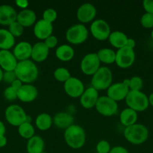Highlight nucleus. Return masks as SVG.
<instances>
[{
    "label": "nucleus",
    "mask_w": 153,
    "mask_h": 153,
    "mask_svg": "<svg viewBox=\"0 0 153 153\" xmlns=\"http://www.w3.org/2000/svg\"><path fill=\"white\" fill-rule=\"evenodd\" d=\"M16 78L23 84H31L38 77V68L32 60L18 61L14 70Z\"/></svg>",
    "instance_id": "1"
},
{
    "label": "nucleus",
    "mask_w": 153,
    "mask_h": 153,
    "mask_svg": "<svg viewBox=\"0 0 153 153\" xmlns=\"http://www.w3.org/2000/svg\"><path fill=\"white\" fill-rule=\"evenodd\" d=\"M64 138L69 147L74 149H79L86 143L85 131L80 126L73 124L64 130Z\"/></svg>",
    "instance_id": "2"
},
{
    "label": "nucleus",
    "mask_w": 153,
    "mask_h": 153,
    "mask_svg": "<svg viewBox=\"0 0 153 153\" xmlns=\"http://www.w3.org/2000/svg\"><path fill=\"white\" fill-rule=\"evenodd\" d=\"M124 138L133 145H140L146 141L148 137V130L146 126L135 123L125 127L124 131Z\"/></svg>",
    "instance_id": "3"
},
{
    "label": "nucleus",
    "mask_w": 153,
    "mask_h": 153,
    "mask_svg": "<svg viewBox=\"0 0 153 153\" xmlns=\"http://www.w3.org/2000/svg\"><path fill=\"white\" fill-rule=\"evenodd\" d=\"M112 73L107 67H100L92 76L91 85L98 91L107 90L112 85Z\"/></svg>",
    "instance_id": "4"
},
{
    "label": "nucleus",
    "mask_w": 153,
    "mask_h": 153,
    "mask_svg": "<svg viewBox=\"0 0 153 153\" xmlns=\"http://www.w3.org/2000/svg\"><path fill=\"white\" fill-rule=\"evenodd\" d=\"M124 100L128 108L136 112L144 111L149 105L148 97L142 91H130Z\"/></svg>",
    "instance_id": "5"
},
{
    "label": "nucleus",
    "mask_w": 153,
    "mask_h": 153,
    "mask_svg": "<svg viewBox=\"0 0 153 153\" xmlns=\"http://www.w3.org/2000/svg\"><path fill=\"white\" fill-rule=\"evenodd\" d=\"M88 31L84 24H75L71 25L65 33L68 42L73 45H80L83 43L88 39Z\"/></svg>",
    "instance_id": "6"
},
{
    "label": "nucleus",
    "mask_w": 153,
    "mask_h": 153,
    "mask_svg": "<svg viewBox=\"0 0 153 153\" xmlns=\"http://www.w3.org/2000/svg\"><path fill=\"white\" fill-rule=\"evenodd\" d=\"M4 116L7 122L13 126H20L23 123L28 120V117L21 106L10 105L6 108Z\"/></svg>",
    "instance_id": "7"
},
{
    "label": "nucleus",
    "mask_w": 153,
    "mask_h": 153,
    "mask_svg": "<svg viewBox=\"0 0 153 153\" xmlns=\"http://www.w3.org/2000/svg\"><path fill=\"white\" fill-rule=\"evenodd\" d=\"M96 111L104 117L114 116L118 112V102L112 100L107 96H100L95 106Z\"/></svg>",
    "instance_id": "8"
},
{
    "label": "nucleus",
    "mask_w": 153,
    "mask_h": 153,
    "mask_svg": "<svg viewBox=\"0 0 153 153\" xmlns=\"http://www.w3.org/2000/svg\"><path fill=\"white\" fill-rule=\"evenodd\" d=\"M136 58L134 49L124 46L118 49L116 52L115 63L122 69H127L134 64Z\"/></svg>",
    "instance_id": "9"
},
{
    "label": "nucleus",
    "mask_w": 153,
    "mask_h": 153,
    "mask_svg": "<svg viewBox=\"0 0 153 153\" xmlns=\"http://www.w3.org/2000/svg\"><path fill=\"white\" fill-rule=\"evenodd\" d=\"M90 33L94 39L103 41L109 38L111 33L110 27L104 19H94L90 25Z\"/></svg>",
    "instance_id": "10"
},
{
    "label": "nucleus",
    "mask_w": 153,
    "mask_h": 153,
    "mask_svg": "<svg viewBox=\"0 0 153 153\" xmlns=\"http://www.w3.org/2000/svg\"><path fill=\"white\" fill-rule=\"evenodd\" d=\"M100 67V62L96 53H88L82 58L80 70L83 74L92 76Z\"/></svg>",
    "instance_id": "11"
},
{
    "label": "nucleus",
    "mask_w": 153,
    "mask_h": 153,
    "mask_svg": "<svg viewBox=\"0 0 153 153\" xmlns=\"http://www.w3.org/2000/svg\"><path fill=\"white\" fill-rule=\"evenodd\" d=\"M85 89V86L82 81L73 76L64 83V92L71 98H80Z\"/></svg>",
    "instance_id": "12"
},
{
    "label": "nucleus",
    "mask_w": 153,
    "mask_h": 153,
    "mask_svg": "<svg viewBox=\"0 0 153 153\" xmlns=\"http://www.w3.org/2000/svg\"><path fill=\"white\" fill-rule=\"evenodd\" d=\"M130 89L123 82L112 84L106 90V96L116 102L125 100Z\"/></svg>",
    "instance_id": "13"
},
{
    "label": "nucleus",
    "mask_w": 153,
    "mask_h": 153,
    "mask_svg": "<svg viewBox=\"0 0 153 153\" xmlns=\"http://www.w3.org/2000/svg\"><path fill=\"white\" fill-rule=\"evenodd\" d=\"M97 14L95 7L91 3H84L76 10V18L82 24L94 21Z\"/></svg>",
    "instance_id": "14"
},
{
    "label": "nucleus",
    "mask_w": 153,
    "mask_h": 153,
    "mask_svg": "<svg viewBox=\"0 0 153 153\" xmlns=\"http://www.w3.org/2000/svg\"><path fill=\"white\" fill-rule=\"evenodd\" d=\"M38 95V89L32 84H23L17 91V99L24 103H29L34 101Z\"/></svg>",
    "instance_id": "15"
},
{
    "label": "nucleus",
    "mask_w": 153,
    "mask_h": 153,
    "mask_svg": "<svg viewBox=\"0 0 153 153\" xmlns=\"http://www.w3.org/2000/svg\"><path fill=\"white\" fill-rule=\"evenodd\" d=\"M98 98V91L92 87H90L85 89L84 92L80 97V102L84 108L91 109L95 106Z\"/></svg>",
    "instance_id": "16"
},
{
    "label": "nucleus",
    "mask_w": 153,
    "mask_h": 153,
    "mask_svg": "<svg viewBox=\"0 0 153 153\" xmlns=\"http://www.w3.org/2000/svg\"><path fill=\"white\" fill-rule=\"evenodd\" d=\"M52 31H53L52 24L44 20L43 19L37 21L34 25L33 32L34 36L39 40H46L48 37L52 35Z\"/></svg>",
    "instance_id": "17"
},
{
    "label": "nucleus",
    "mask_w": 153,
    "mask_h": 153,
    "mask_svg": "<svg viewBox=\"0 0 153 153\" xmlns=\"http://www.w3.org/2000/svg\"><path fill=\"white\" fill-rule=\"evenodd\" d=\"M18 61L10 50H0V67L4 71H14Z\"/></svg>",
    "instance_id": "18"
},
{
    "label": "nucleus",
    "mask_w": 153,
    "mask_h": 153,
    "mask_svg": "<svg viewBox=\"0 0 153 153\" xmlns=\"http://www.w3.org/2000/svg\"><path fill=\"white\" fill-rule=\"evenodd\" d=\"M50 49L43 42H38L32 46L31 58L34 63H40L46 61L49 55Z\"/></svg>",
    "instance_id": "19"
},
{
    "label": "nucleus",
    "mask_w": 153,
    "mask_h": 153,
    "mask_svg": "<svg viewBox=\"0 0 153 153\" xmlns=\"http://www.w3.org/2000/svg\"><path fill=\"white\" fill-rule=\"evenodd\" d=\"M32 46L27 41H21L14 48L13 54L18 61H26L31 58Z\"/></svg>",
    "instance_id": "20"
},
{
    "label": "nucleus",
    "mask_w": 153,
    "mask_h": 153,
    "mask_svg": "<svg viewBox=\"0 0 153 153\" xmlns=\"http://www.w3.org/2000/svg\"><path fill=\"white\" fill-rule=\"evenodd\" d=\"M17 17V13L12 6L9 4L0 5V25H9L15 22Z\"/></svg>",
    "instance_id": "21"
},
{
    "label": "nucleus",
    "mask_w": 153,
    "mask_h": 153,
    "mask_svg": "<svg viewBox=\"0 0 153 153\" xmlns=\"http://www.w3.org/2000/svg\"><path fill=\"white\" fill-rule=\"evenodd\" d=\"M52 123L57 128L65 130L74 124V117L68 112H58L52 117Z\"/></svg>",
    "instance_id": "22"
},
{
    "label": "nucleus",
    "mask_w": 153,
    "mask_h": 153,
    "mask_svg": "<svg viewBox=\"0 0 153 153\" xmlns=\"http://www.w3.org/2000/svg\"><path fill=\"white\" fill-rule=\"evenodd\" d=\"M37 16L34 10L31 9H25L17 13L16 21L22 27H30L35 24Z\"/></svg>",
    "instance_id": "23"
},
{
    "label": "nucleus",
    "mask_w": 153,
    "mask_h": 153,
    "mask_svg": "<svg viewBox=\"0 0 153 153\" xmlns=\"http://www.w3.org/2000/svg\"><path fill=\"white\" fill-rule=\"evenodd\" d=\"M55 55L59 61L68 62L73 59L74 56V50L70 45L62 44L56 48Z\"/></svg>",
    "instance_id": "24"
},
{
    "label": "nucleus",
    "mask_w": 153,
    "mask_h": 153,
    "mask_svg": "<svg viewBox=\"0 0 153 153\" xmlns=\"http://www.w3.org/2000/svg\"><path fill=\"white\" fill-rule=\"evenodd\" d=\"M44 140L40 136L34 135L28 139L26 144V151L28 153H41L44 149Z\"/></svg>",
    "instance_id": "25"
},
{
    "label": "nucleus",
    "mask_w": 153,
    "mask_h": 153,
    "mask_svg": "<svg viewBox=\"0 0 153 153\" xmlns=\"http://www.w3.org/2000/svg\"><path fill=\"white\" fill-rule=\"evenodd\" d=\"M137 118V112L129 108L123 109L119 114L120 123L124 127L130 126L136 123Z\"/></svg>",
    "instance_id": "26"
},
{
    "label": "nucleus",
    "mask_w": 153,
    "mask_h": 153,
    "mask_svg": "<svg viewBox=\"0 0 153 153\" xmlns=\"http://www.w3.org/2000/svg\"><path fill=\"white\" fill-rule=\"evenodd\" d=\"M128 39V37L124 32L120 31H114L110 33L108 40L111 46L119 49L126 46Z\"/></svg>",
    "instance_id": "27"
},
{
    "label": "nucleus",
    "mask_w": 153,
    "mask_h": 153,
    "mask_svg": "<svg viewBox=\"0 0 153 153\" xmlns=\"http://www.w3.org/2000/svg\"><path fill=\"white\" fill-rule=\"evenodd\" d=\"M15 44V37L8 29L0 28V50H10Z\"/></svg>",
    "instance_id": "28"
},
{
    "label": "nucleus",
    "mask_w": 153,
    "mask_h": 153,
    "mask_svg": "<svg viewBox=\"0 0 153 153\" xmlns=\"http://www.w3.org/2000/svg\"><path fill=\"white\" fill-rule=\"evenodd\" d=\"M52 125V118L49 114L41 113L35 119V126L40 131H46Z\"/></svg>",
    "instance_id": "29"
},
{
    "label": "nucleus",
    "mask_w": 153,
    "mask_h": 153,
    "mask_svg": "<svg viewBox=\"0 0 153 153\" xmlns=\"http://www.w3.org/2000/svg\"><path fill=\"white\" fill-rule=\"evenodd\" d=\"M98 58L100 63L106 64H111L115 63L116 52L110 48H103L97 52Z\"/></svg>",
    "instance_id": "30"
},
{
    "label": "nucleus",
    "mask_w": 153,
    "mask_h": 153,
    "mask_svg": "<svg viewBox=\"0 0 153 153\" xmlns=\"http://www.w3.org/2000/svg\"><path fill=\"white\" fill-rule=\"evenodd\" d=\"M18 133L22 138L28 140L34 135V128L30 121H27L18 126Z\"/></svg>",
    "instance_id": "31"
},
{
    "label": "nucleus",
    "mask_w": 153,
    "mask_h": 153,
    "mask_svg": "<svg viewBox=\"0 0 153 153\" xmlns=\"http://www.w3.org/2000/svg\"><path fill=\"white\" fill-rule=\"evenodd\" d=\"M53 76L56 80L59 82H63V83L67 82L71 77L69 70L64 67H58L56 69L54 70Z\"/></svg>",
    "instance_id": "32"
},
{
    "label": "nucleus",
    "mask_w": 153,
    "mask_h": 153,
    "mask_svg": "<svg viewBox=\"0 0 153 153\" xmlns=\"http://www.w3.org/2000/svg\"><path fill=\"white\" fill-rule=\"evenodd\" d=\"M9 32L12 34L14 37H19L22 36L24 32V27H22L17 21L12 22L10 25H8Z\"/></svg>",
    "instance_id": "33"
},
{
    "label": "nucleus",
    "mask_w": 153,
    "mask_h": 153,
    "mask_svg": "<svg viewBox=\"0 0 153 153\" xmlns=\"http://www.w3.org/2000/svg\"><path fill=\"white\" fill-rule=\"evenodd\" d=\"M143 87V82L140 76H133L130 79V85L129 89L130 91H141V89Z\"/></svg>",
    "instance_id": "34"
},
{
    "label": "nucleus",
    "mask_w": 153,
    "mask_h": 153,
    "mask_svg": "<svg viewBox=\"0 0 153 153\" xmlns=\"http://www.w3.org/2000/svg\"><path fill=\"white\" fill-rule=\"evenodd\" d=\"M57 16V12L55 9L53 8H47L43 12V19L44 20L46 21V22L52 23L55 22Z\"/></svg>",
    "instance_id": "35"
},
{
    "label": "nucleus",
    "mask_w": 153,
    "mask_h": 153,
    "mask_svg": "<svg viewBox=\"0 0 153 153\" xmlns=\"http://www.w3.org/2000/svg\"><path fill=\"white\" fill-rule=\"evenodd\" d=\"M140 24L146 28H153V14L145 13L140 19Z\"/></svg>",
    "instance_id": "36"
},
{
    "label": "nucleus",
    "mask_w": 153,
    "mask_h": 153,
    "mask_svg": "<svg viewBox=\"0 0 153 153\" xmlns=\"http://www.w3.org/2000/svg\"><path fill=\"white\" fill-rule=\"evenodd\" d=\"M110 149V144L106 140H100L96 145V152L97 153H109Z\"/></svg>",
    "instance_id": "37"
},
{
    "label": "nucleus",
    "mask_w": 153,
    "mask_h": 153,
    "mask_svg": "<svg viewBox=\"0 0 153 153\" xmlns=\"http://www.w3.org/2000/svg\"><path fill=\"white\" fill-rule=\"evenodd\" d=\"M17 90L12 88L11 86H9L5 88L4 91V98L9 101H13L17 99Z\"/></svg>",
    "instance_id": "38"
},
{
    "label": "nucleus",
    "mask_w": 153,
    "mask_h": 153,
    "mask_svg": "<svg viewBox=\"0 0 153 153\" xmlns=\"http://www.w3.org/2000/svg\"><path fill=\"white\" fill-rule=\"evenodd\" d=\"M44 43L49 48V49H53V48L56 47L58 45V38L55 35L52 34L51 36L48 37L46 40H44Z\"/></svg>",
    "instance_id": "39"
},
{
    "label": "nucleus",
    "mask_w": 153,
    "mask_h": 153,
    "mask_svg": "<svg viewBox=\"0 0 153 153\" xmlns=\"http://www.w3.org/2000/svg\"><path fill=\"white\" fill-rule=\"evenodd\" d=\"M17 78H16V74H15L14 70V71H4V73H3L2 80L7 82V83L11 84Z\"/></svg>",
    "instance_id": "40"
},
{
    "label": "nucleus",
    "mask_w": 153,
    "mask_h": 153,
    "mask_svg": "<svg viewBox=\"0 0 153 153\" xmlns=\"http://www.w3.org/2000/svg\"><path fill=\"white\" fill-rule=\"evenodd\" d=\"M142 7L146 13L153 14V0H144L142 1Z\"/></svg>",
    "instance_id": "41"
},
{
    "label": "nucleus",
    "mask_w": 153,
    "mask_h": 153,
    "mask_svg": "<svg viewBox=\"0 0 153 153\" xmlns=\"http://www.w3.org/2000/svg\"><path fill=\"white\" fill-rule=\"evenodd\" d=\"M109 153H129L128 149L125 147L122 146H116L111 148Z\"/></svg>",
    "instance_id": "42"
},
{
    "label": "nucleus",
    "mask_w": 153,
    "mask_h": 153,
    "mask_svg": "<svg viewBox=\"0 0 153 153\" xmlns=\"http://www.w3.org/2000/svg\"><path fill=\"white\" fill-rule=\"evenodd\" d=\"M15 4L20 8H22V10H25V9H27L28 4H29V2L28 1H26V0H16L15 1Z\"/></svg>",
    "instance_id": "43"
},
{
    "label": "nucleus",
    "mask_w": 153,
    "mask_h": 153,
    "mask_svg": "<svg viewBox=\"0 0 153 153\" xmlns=\"http://www.w3.org/2000/svg\"><path fill=\"white\" fill-rule=\"evenodd\" d=\"M22 85H23V83L18 79H16V80H14L11 84H10V86H11L12 88H15L16 90H17V91L22 86Z\"/></svg>",
    "instance_id": "44"
},
{
    "label": "nucleus",
    "mask_w": 153,
    "mask_h": 153,
    "mask_svg": "<svg viewBox=\"0 0 153 153\" xmlns=\"http://www.w3.org/2000/svg\"><path fill=\"white\" fill-rule=\"evenodd\" d=\"M126 46L132 49H134L135 46H136V41L133 38H128L127 40V43H126Z\"/></svg>",
    "instance_id": "45"
},
{
    "label": "nucleus",
    "mask_w": 153,
    "mask_h": 153,
    "mask_svg": "<svg viewBox=\"0 0 153 153\" xmlns=\"http://www.w3.org/2000/svg\"><path fill=\"white\" fill-rule=\"evenodd\" d=\"M7 138H6L5 136H1L0 137V148H2L4 146H6L7 144Z\"/></svg>",
    "instance_id": "46"
},
{
    "label": "nucleus",
    "mask_w": 153,
    "mask_h": 153,
    "mask_svg": "<svg viewBox=\"0 0 153 153\" xmlns=\"http://www.w3.org/2000/svg\"><path fill=\"white\" fill-rule=\"evenodd\" d=\"M5 126L4 125V123H3L2 121H0V137H1V136H4V134H5Z\"/></svg>",
    "instance_id": "47"
},
{
    "label": "nucleus",
    "mask_w": 153,
    "mask_h": 153,
    "mask_svg": "<svg viewBox=\"0 0 153 153\" xmlns=\"http://www.w3.org/2000/svg\"><path fill=\"white\" fill-rule=\"evenodd\" d=\"M148 104L153 107V93H152V94L148 96Z\"/></svg>",
    "instance_id": "48"
},
{
    "label": "nucleus",
    "mask_w": 153,
    "mask_h": 153,
    "mask_svg": "<svg viewBox=\"0 0 153 153\" xmlns=\"http://www.w3.org/2000/svg\"><path fill=\"white\" fill-rule=\"evenodd\" d=\"M3 73H4V72H3V70H2V68L0 67V82H1V81H2Z\"/></svg>",
    "instance_id": "49"
},
{
    "label": "nucleus",
    "mask_w": 153,
    "mask_h": 153,
    "mask_svg": "<svg viewBox=\"0 0 153 153\" xmlns=\"http://www.w3.org/2000/svg\"><path fill=\"white\" fill-rule=\"evenodd\" d=\"M151 37H152V40H153V30L152 31V32H151Z\"/></svg>",
    "instance_id": "50"
},
{
    "label": "nucleus",
    "mask_w": 153,
    "mask_h": 153,
    "mask_svg": "<svg viewBox=\"0 0 153 153\" xmlns=\"http://www.w3.org/2000/svg\"><path fill=\"white\" fill-rule=\"evenodd\" d=\"M41 153H48V152H44H44H41Z\"/></svg>",
    "instance_id": "51"
},
{
    "label": "nucleus",
    "mask_w": 153,
    "mask_h": 153,
    "mask_svg": "<svg viewBox=\"0 0 153 153\" xmlns=\"http://www.w3.org/2000/svg\"><path fill=\"white\" fill-rule=\"evenodd\" d=\"M94 153H97V152H94Z\"/></svg>",
    "instance_id": "52"
}]
</instances>
